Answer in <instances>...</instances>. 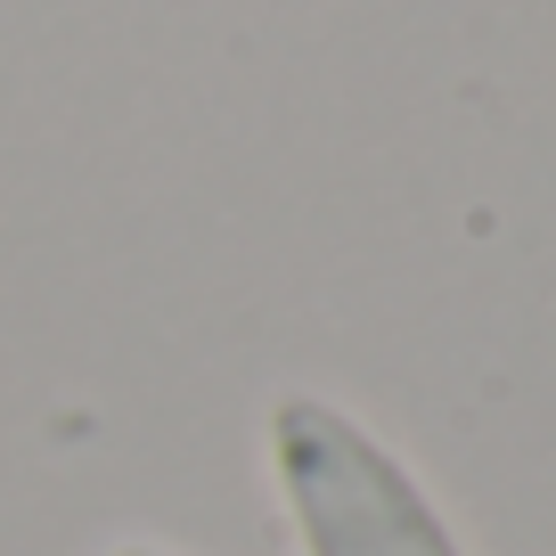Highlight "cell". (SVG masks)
Listing matches in <instances>:
<instances>
[{"instance_id":"1","label":"cell","mask_w":556,"mask_h":556,"mask_svg":"<svg viewBox=\"0 0 556 556\" xmlns=\"http://www.w3.org/2000/svg\"><path fill=\"white\" fill-rule=\"evenodd\" d=\"M270 451L312 556H458L434 500L328 401H278Z\"/></svg>"},{"instance_id":"2","label":"cell","mask_w":556,"mask_h":556,"mask_svg":"<svg viewBox=\"0 0 556 556\" xmlns=\"http://www.w3.org/2000/svg\"><path fill=\"white\" fill-rule=\"evenodd\" d=\"M123 556H148V548H123Z\"/></svg>"}]
</instances>
